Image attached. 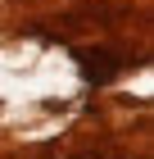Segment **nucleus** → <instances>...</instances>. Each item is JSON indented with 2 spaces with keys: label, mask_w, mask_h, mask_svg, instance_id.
Wrapping results in <instances>:
<instances>
[]
</instances>
